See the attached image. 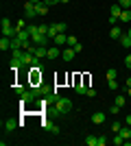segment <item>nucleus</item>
<instances>
[{"label": "nucleus", "instance_id": "f257e3e1", "mask_svg": "<svg viewBox=\"0 0 131 146\" xmlns=\"http://www.w3.org/2000/svg\"><path fill=\"white\" fill-rule=\"evenodd\" d=\"M53 109H55L57 116H68L70 111H72V100H70V98L59 96V98H57V103L53 105Z\"/></svg>", "mask_w": 131, "mask_h": 146}, {"label": "nucleus", "instance_id": "f03ea898", "mask_svg": "<svg viewBox=\"0 0 131 146\" xmlns=\"http://www.w3.org/2000/svg\"><path fill=\"white\" fill-rule=\"evenodd\" d=\"M0 26H2V35L11 37V39H13V37H18V33H20V31L15 29V24H11V20H9V18H2Z\"/></svg>", "mask_w": 131, "mask_h": 146}, {"label": "nucleus", "instance_id": "7ed1b4c3", "mask_svg": "<svg viewBox=\"0 0 131 146\" xmlns=\"http://www.w3.org/2000/svg\"><path fill=\"white\" fill-rule=\"evenodd\" d=\"M120 13H122V7H120L118 2L109 7V24L112 26H116V22L120 20Z\"/></svg>", "mask_w": 131, "mask_h": 146}, {"label": "nucleus", "instance_id": "20e7f679", "mask_svg": "<svg viewBox=\"0 0 131 146\" xmlns=\"http://www.w3.org/2000/svg\"><path fill=\"white\" fill-rule=\"evenodd\" d=\"M29 50H31V52H33L35 57H37V59H42V57H48V48H46V46H35V44L31 42Z\"/></svg>", "mask_w": 131, "mask_h": 146}, {"label": "nucleus", "instance_id": "39448f33", "mask_svg": "<svg viewBox=\"0 0 131 146\" xmlns=\"http://www.w3.org/2000/svg\"><path fill=\"white\" fill-rule=\"evenodd\" d=\"M74 55H76V50L72 48V46H68V48L61 50V59L63 61H72V59H74Z\"/></svg>", "mask_w": 131, "mask_h": 146}, {"label": "nucleus", "instance_id": "423d86ee", "mask_svg": "<svg viewBox=\"0 0 131 146\" xmlns=\"http://www.w3.org/2000/svg\"><path fill=\"white\" fill-rule=\"evenodd\" d=\"M42 127L46 133H53V135H59V127L57 124H53V122H42Z\"/></svg>", "mask_w": 131, "mask_h": 146}, {"label": "nucleus", "instance_id": "0eeeda50", "mask_svg": "<svg viewBox=\"0 0 131 146\" xmlns=\"http://www.w3.org/2000/svg\"><path fill=\"white\" fill-rule=\"evenodd\" d=\"M24 15H26V18H35V15H37V9H35L33 2H26V5H24Z\"/></svg>", "mask_w": 131, "mask_h": 146}, {"label": "nucleus", "instance_id": "6e6552de", "mask_svg": "<svg viewBox=\"0 0 131 146\" xmlns=\"http://www.w3.org/2000/svg\"><path fill=\"white\" fill-rule=\"evenodd\" d=\"M15 127H18V120H13V118L5 120V133H11V131H15Z\"/></svg>", "mask_w": 131, "mask_h": 146}, {"label": "nucleus", "instance_id": "1a4fd4ad", "mask_svg": "<svg viewBox=\"0 0 131 146\" xmlns=\"http://www.w3.org/2000/svg\"><path fill=\"white\" fill-rule=\"evenodd\" d=\"M105 111H96V113H92V122L94 124H103V122H105Z\"/></svg>", "mask_w": 131, "mask_h": 146}, {"label": "nucleus", "instance_id": "9d476101", "mask_svg": "<svg viewBox=\"0 0 131 146\" xmlns=\"http://www.w3.org/2000/svg\"><path fill=\"white\" fill-rule=\"evenodd\" d=\"M53 44H55V46H63V44H68V35H63V33L55 35V37H53Z\"/></svg>", "mask_w": 131, "mask_h": 146}, {"label": "nucleus", "instance_id": "9b49d317", "mask_svg": "<svg viewBox=\"0 0 131 146\" xmlns=\"http://www.w3.org/2000/svg\"><path fill=\"white\" fill-rule=\"evenodd\" d=\"M109 37H112V39H120V37H122V29H120V26H112V29H109Z\"/></svg>", "mask_w": 131, "mask_h": 146}, {"label": "nucleus", "instance_id": "f8f14e48", "mask_svg": "<svg viewBox=\"0 0 131 146\" xmlns=\"http://www.w3.org/2000/svg\"><path fill=\"white\" fill-rule=\"evenodd\" d=\"M0 50H2V52H5V50H11V37L2 35V39H0Z\"/></svg>", "mask_w": 131, "mask_h": 146}, {"label": "nucleus", "instance_id": "ddd939ff", "mask_svg": "<svg viewBox=\"0 0 131 146\" xmlns=\"http://www.w3.org/2000/svg\"><path fill=\"white\" fill-rule=\"evenodd\" d=\"M35 9H37V15H46L50 7L46 5V2H37V5H35Z\"/></svg>", "mask_w": 131, "mask_h": 146}, {"label": "nucleus", "instance_id": "4468645a", "mask_svg": "<svg viewBox=\"0 0 131 146\" xmlns=\"http://www.w3.org/2000/svg\"><path fill=\"white\" fill-rule=\"evenodd\" d=\"M18 39H20L22 44H24V42H31V33H29V29L20 31V33H18Z\"/></svg>", "mask_w": 131, "mask_h": 146}, {"label": "nucleus", "instance_id": "2eb2a0df", "mask_svg": "<svg viewBox=\"0 0 131 146\" xmlns=\"http://www.w3.org/2000/svg\"><path fill=\"white\" fill-rule=\"evenodd\" d=\"M118 42H120V46H122V48H131V37L127 35V33H122V37H120Z\"/></svg>", "mask_w": 131, "mask_h": 146}, {"label": "nucleus", "instance_id": "dca6fc26", "mask_svg": "<svg viewBox=\"0 0 131 146\" xmlns=\"http://www.w3.org/2000/svg\"><path fill=\"white\" fill-rule=\"evenodd\" d=\"M59 55H61V48H59V46H53V48H48V59H57Z\"/></svg>", "mask_w": 131, "mask_h": 146}, {"label": "nucleus", "instance_id": "f3484780", "mask_svg": "<svg viewBox=\"0 0 131 146\" xmlns=\"http://www.w3.org/2000/svg\"><path fill=\"white\" fill-rule=\"evenodd\" d=\"M120 22H131V9H122V13H120Z\"/></svg>", "mask_w": 131, "mask_h": 146}, {"label": "nucleus", "instance_id": "a211bd4d", "mask_svg": "<svg viewBox=\"0 0 131 146\" xmlns=\"http://www.w3.org/2000/svg\"><path fill=\"white\" fill-rule=\"evenodd\" d=\"M118 133L122 135V137H125V140H131V127H129V124H125V127L120 129Z\"/></svg>", "mask_w": 131, "mask_h": 146}, {"label": "nucleus", "instance_id": "6ab92c4d", "mask_svg": "<svg viewBox=\"0 0 131 146\" xmlns=\"http://www.w3.org/2000/svg\"><path fill=\"white\" fill-rule=\"evenodd\" d=\"M55 35H59V24H48V37L53 39Z\"/></svg>", "mask_w": 131, "mask_h": 146}, {"label": "nucleus", "instance_id": "aec40b11", "mask_svg": "<svg viewBox=\"0 0 131 146\" xmlns=\"http://www.w3.org/2000/svg\"><path fill=\"white\" fill-rule=\"evenodd\" d=\"M125 103H127V94H118L114 100V105H118V107H125Z\"/></svg>", "mask_w": 131, "mask_h": 146}, {"label": "nucleus", "instance_id": "412c9836", "mask_svg": "<svg viewBox=\"0 0 131 146\" xmlns=\"http://www.w3.org/2000/svg\"><path fill=\"white\" fill-rule=\"evenodd\" d=\"M85 144L87 146H98V137H96V135H87V137H85Z\"/></svg>", "mask_w": 131, "mask_h": 146}, {"label": "nucleus", "instance_id": "4be33fe9", "mask_svg": "<svg viewBox=\"0 0 131 146\" xmlns=\"http://www.w3.org/2000/svg\"><path fill=\"white\" fill-rule=\"evenodd\" d=\"M114 144H116V146H122V144H125V137H122V135H120V133H116V135H114Z\"/></svg>", "mask_w": 131, "mask_h": 146}, {"label": "nucleus", "instance_id": "5701e85b", "mask_svg": "<svg viewBox=\"0 0 131 146\" xmlns=\"http://www.w3.org/2000/svg\"><path fill=\"white\" fill-rule=\"evenodd\" d=\"M74 92H76V94H85V92H87V87L83 85V83H79V81H76V85H74Z\"/></svg>", "mask_w": 131, "mask_h": 146}, {"label": "nucleus", "instance_id": "b1692460", "mask_svg": "<svg viewBox=\"0 0 131 146\" xmlns=\"http://www.w3.org/2000/svg\"><path fill=\"white\" fill-rule=\"evenodd\" d=\"M116 76H118V70L109 68V70H107V81H109V79H116Z\"/></svg>", "mask_w": 131, "mask_h": 146}, {"label": "nucleus", "instance_id": "393cba45", "mask_svg": "<svg viewBox=\"0 0 131 146\" xmlns=\"http://www.w3.org/2000/svg\"><path fill=\"white\" fill-rule=\"evenodd\" d=\"M26 26H29V24H26L24 20H18V22H15V29H18V31H24Z\"/></svg>", "mask_w": 131, "mask_h": 146}, {"label": "nucleus", "instance_id": "a878e982", "mask_svg": "<svg viewBox=\"0 0 131 146\" xmlns=\"http://www.w3.org/2000/svg\"><path fill=\"white\" fill-rule=\"evenodd\" d=\"M107 83H109V90H118V81H116V79H109V81H107Z\"/></svg>", "mask_w": 131, "mask_h": 146}, {"label": "nucleus", "instance_id": "bb28decb", "mask_svg": "<svg viewBox=\"0 0 131 146\" xmlns=\"http://www.w3.org/2000/svg\"><path fill=\"white\" fill-rule=\"evenodd\" d=\"M118 5L122 9H131V0H118Z\"/></svg>", "mask_w": 131, "mask_h": 146}, {"label": "nucleus", "instance_id": "cd10ccee", "mask_svg": "<svg viewBox=\"0 0 131 146\" xmlns=\"http://www.w3.org/2000/svg\"><path fill=\"white\" fill-rule=\"evenodd\" d=\"M76 44H79V42H76V37H74V35H68V46H72V48H74Z\"/></svg>", "mask_w": 131, "mask_h": 146}, {"label": "nucleus", "instance_id": "c85d7f7f", "mask_svg": "<svg viewBox=\"0 0 131 146\" xmlns=\"http://www.w3.org/2000/svg\"><path fill=\"white\" fill-rule=\"evenodd\" d=\"M39 33H44V35H48V24H37Z\"/></svg>", "mask_w": 131, "mask_h": 146}, {"label": "nucleus", "instance_id": "c756f323", "mask_svg": "<svg viewBox=\"0 0 131 146\" xmlns=\"http://www.w3.org/2000/svg\"><path fill=\"white\" fill-rule=\"evenodd\" d=\"M107 142H109V140H107V135H98V146H105Z\"/></svg>", "mask_w": 131, "mask_h": 146}, {"label": "nucleus", "instance_id": "7c9ffc66", "mask_svg": "<svg viewBox=\"0 0 131 146\" xmlns=\"http://www.w3.org/2000/svg\"><path fill=\"white\" fill-rule=\"evenodd\" d=\"M85 96L94 98V96H96V90H94V87H87V92H85Z\"/></svg>", "mask_w": 131, "mask_h": 146}, {"label": "nucleus", "instance_id": "2f4dec72", "mask_svg": "<svg viewBox=\"0 0 131 146\" xmlns=\"http://www.w3.org/2000/svg\"><path fill=\"white\" fill-rule=\"evenodd\" d=\"M118 111H120V107H118V105H114V107H109V113H112V116H116Z\"/></svg>", "mask_w": 131, "mask_h": 146}, {"label": "nucleus", "instance_id": "473e14b6", "mask_svg": "<svg viewBox=\"0 0 131 146\" xmlns=\"http://www.w3.org/2000/svg\"><path fill=\"white\" fill-rule=\"evenodd\" d=\"M24 92H26V87H22V85H18V87H15V94H18V96H22Z\"/></svg>", "mask_w": 131, "mask_h": 146}, {"label": "nucleus", "instance_id": "72a5a7b5", "mask_svg": "<svg viewBox=\"0 0 131 146\" xmlns=\"http://www.w3.org/2000/svg\"><path fill=\"white\" fill-rule=\"evenodd\" d=\"M125 66H127V70H131V55L125 57Z\"/></svg>", "mask_w": 131, "mask_h": 146}, {"label": "nucleus", "instance_id": "f704fd0d", "mask_svg": "<svg viewBox=\"0 0 131 146\" xmlns=\"http://www.w3.org/2000/svg\"><path fill=\"white\" fill-rule=\"evenodd\" d=\"M44 2H46V5H48V7H55L57 2H61V0H44Z\"/></svg>", "mask_w": 131, "mask_h": 146}, {"label": "nucleus", "instance_id": "c9c22d12", "mask_svg": "<svg viewBox=\"0 0 131 146\" xmlns=\"http://www.w3.org/2000/svg\"><path fill=\"white\" fill-rule=\"evenodd\" d=\"M112 129H114V133H118V131H120V129H122V127H120L118 122H114V124H112Z\"/></svg>", "mask_w": 131, "mask_h": 146}, {"label": "nucleus", "instance_id": "e433bc0d", "mask_svg": "<svg viewBox=\"0 0 131 146\" xmlns=\"http://www.w3.org/2000/svg\"><path fill=\"white\" fill-rule=\"evenodd\" d=\"M125 94H127V96L131 98V87H127V85H125Z\"/></svg>", "mask_w": 131, "mask_h": 146}, {"label": "nucleus", "instance_id": "4c0bfd02", "mask_svg": "<svg viewBox=\"0 0 131 146\" xmlns=\"http://www.w3.org/2000/svg\"><path fill=\"white\" fill-rule=\"evenodd\" d=\"M26 2H33V5H37V2H44V0H26Z\"/></svg>", "mask_w": 131, "mask_h": 146}, {"label": "nucleus", "instance_id": "58836bf2", "mask_svg": "<svg viewBox=\"0 0 131 146\" xmlns=\"http://www.w3.org/2000/svg\"><path fill=\"white\" fill-rule=\"evenodd\" d=\"M125 122H127V124H129V127H131V113H129V116H127V120H125Z\"/></svg>", "mask_w": 131, "mask_h": 146}, {"label": "nucleus", "instance_id": "ea45409f", "mask_svg": "<svg viewBox=\"0 0 131 146\" xmlns=\"http://www.w3.org/2000/svg\"><path fill=\"white\" fill-rule=\"evenodd\" d=\"M125 85H127V87H131V76L127 79V83H125Z\"/></svg>", "mask_w": 131, "mask_h": 146}, {"label": "nucleus", "instance_id": "a19ab883", "mask_svg": "<svg viewBox=\"0 0 131 146\" xmlns=\"http://www.w3.org/2000/svg\"><path fill=\"white\" fill-rule=\"evenodd\" d=\"M127 35H129V37H131V29H129V31H127Z\"/></svg>", "mask_w": 131, "mask_h": 146}]
</instances>
